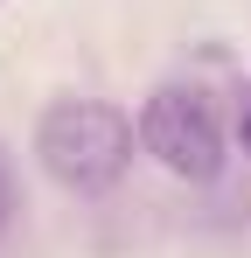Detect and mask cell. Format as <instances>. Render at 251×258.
I'll return each mask as SVG.
<instances>
[{
	"instance_id": "6da1fadb",
	"label": "cell",
	"mask_w": 251,
	"mask_h": 258,
	"mask_svg": "<svg viewBox=\"0 0 251 258\" xmlns=\"http://www.w3.org/2000/svg\"><path fill=\"white\" fill-rule=\"evenodd\" d=\"M35 161L70 196H105L133 168V119L105 98H56L35 126Z\"/></svg>"
},
{
	"instance_id": "7a4b0ae2",
	"label": "cell",
	"mask_w": 251,
	"mask_h": 258,
	"mask_svg": "<svg viewBox=\"0 0 251 258\" xmlns=\"http://www.w3.org/2000/svg\"><path fill=\"white\" fill-rule=\"evenodd\" d=\"M140 147L181 181H216L223 174V119L196 84H161L140 105Z\"/></svg>"
},
{
	"instance_id": "3957f363",
	"label": "cell",
	"mask_w": 251,
	"mask_h": 258,
	"mask_svg": "<svg viewBox=\"0 0 251 258\" xmlns=\"http://www.w3.org/2000/svg\"><path fill=\"white\" fill-rule=\"evenodd\" d=\"M237 140H244V154H251V77H244V98H237Z\"/></svg>"
},
{
	"instance_id": "277c9868",
	"label": "cell",
	"mask_w": 251,
	"mask_h": 258,
	"mask_svg": "<svg viewBox=\"0 0 251 258\" xmlns=\"http://www.w3.org/2000/svg\"><path fill=\"white\" fill-rule=\"evenodd\" d=\"M0 216H7V168H0Z\"/></svg>"
}]
</instances>
